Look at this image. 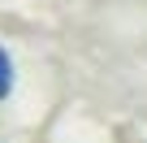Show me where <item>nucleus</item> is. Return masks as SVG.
Listing matches in <instances>:
<instances>
[{"instance_id":"1","label":"nucleus","mask_w":147,"mask_h":143,"mask_svg":"<svg viewBox=\"0 0 147 143\" xmlns=\"http://www.w3.org/2000/svg\"><path fill=\"white\" fill-rule=\"evenodd\" d=\"M9 87H13V61H9L5 48H0V100L9 96Z\"/></svg>"}]
</instances>
